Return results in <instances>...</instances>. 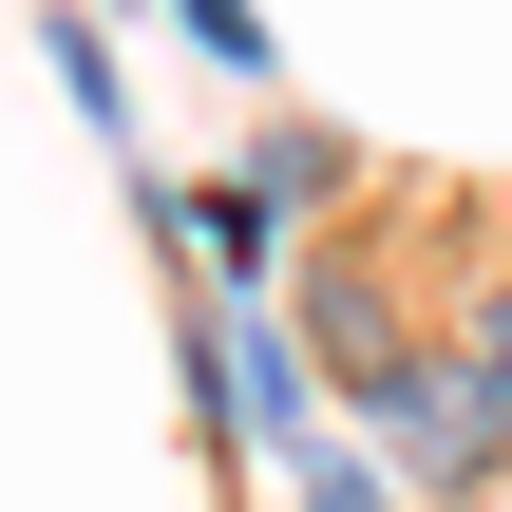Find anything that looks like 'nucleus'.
Segmentation results:
<instances>
[{
    "label": "nucleus",
    "instance_id": "1",
    "mask_svg": "<svg viewBox=\"0 0 512 512\" xmlns=\"http://www.w3.org/2000/svg\"><path fill=\"white\" fill-rule=\"evenodd\" d=\"M380 437L456 494V475H494V456H512V380L475 361V342H456V361H399V380H380Z\"/></svg>",
    "mask_w": 512,
    "mask_h": 512
},
{
    "label": "nucleus",
    "instance_id": "2",
    "mask_svg": "<svg viewBox=\"0 0 512 512\" xmlns=\"http://www.w3.org/2000/svg\"><path fill=\"white\" fill-rule=\"evenodd\" d=\"M228 399H247V437H304V380H285V342L266 323H228V361H209Z\"/></svg>",
    "mask_w": 512,
    "mask_h": 512
},
{
    "label": "nucleus",
    "instance_id": "4",
    "mask_svg": "<svg viewBox=\"0 0 512 512\" xmlns=\"http://www.w3.org/2000/svg\"><path fill=\"white\" fill-rule=\"evenodd\" d=\"M475 361H494V380H512V285H494V304H475Z\"/></svg>",
    "mask_w": 512,
    "mask_h": 512
},
{
    "label": "nucleus",
    "instance_id": "3",
    "mask_svg": "<svg viewBox=\"0 0 512 512\" xmlns=\"http://www.w3.org/2000/svg\"><path fill=\"white\" fill-rule=\"evenodd\" d=\"M171 19H190V57H209V76H266V19H247V0H171Z\"/></svg>",
    "mask_w": 512,
    "mask_h": 512
}]
</instances>
